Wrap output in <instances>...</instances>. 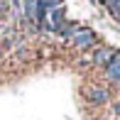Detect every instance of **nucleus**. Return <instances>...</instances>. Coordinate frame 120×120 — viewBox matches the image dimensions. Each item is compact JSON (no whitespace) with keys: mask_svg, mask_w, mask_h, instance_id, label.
Masks as SVG:
<instances>
[{"mask_svg":"<svg viewBox=\"0 0 120 120\" xmlns=\"http://www.w3.org/2000/svg\"><path fill=\"white\" fill-rule=\"evenodd\" d=\"M83 96L86 101L91 103V105H105V103H110V93H108L105 86H98V83H91L83 88Z\"/></svg>","mask_w":120,"mask_h":120,"instance_id":"7ed1b4c3","label":"nucleus"},{"mask_svg":"<svg viewBox=\"0 0 120 120\" xmlns=\"http://www.w3.org/2000/svg\"><path fill=\"white\" fill-rule=\"evenodd\" d=\"M118 54V49L115 47H108V44H98L93 52L88 54L91 56V64H93V66H101V69H105L108 64H110V59L115 56Z\"/></svg>","mask_w":120,"mask_h":120,"instance_id":"f03ea898","label":"nucleus"},{"mask_svg":"<svg viewBox=\"0 0 120 120\" xmlns=\"http://www.w3.org/2000/svg\"><path fill=\"white\" fill-rule=\"evenodd\" d=\"M105 10H108V15H110L113 20H118L120 22V0H105Z\"/></svg>","mask_w":120,"mask_h":120,"instance_id":"423d86ee","label":"nucleus"},{"mask_svg":"<svg viewBox=\"0 0 120 120\" xmlns=\"http://www.w3.org/2000/svg\"><path fill=\"white\" fill-rule=\"evenodd\" d=\"M79 30H81V25H79V22H71V20H66V25L61 27L59 37H61V39H66V42H71V39H74V34H76Z\"/></svg>","mask_w":120,"mask_h":120,"instance_id":"39448f33","label":"nucleus"},{"mask_svg":"<svg viewBox=\"0 0 120 120\" xmlns=\"http://www.w3.org/2000/svg\"><path fill=\"white\" fill-rule=\"evenodd\" d=\"M103 79H105L108 83H115V86H120V52H118L115 56L110 59V64H108V66L103 69Z\"/></svg>","mask_w":120,"mask_h":120,"instance_id":"20e7f679","label":"nucleus"},{"mask_svg":"<svg viewBox=\"0 0 120 120\" xmlns=\"http://www.w3.org/2000/svg\"><path fill=\"white\" fill-rule=\"evenodd\" d=\"M69 44L76 47V49H81V52H93V49L98 47V34H96V30H91V27H81Z\"/></svg>","mask_w":120,"mask_h":120,"instance_id":"f257e3e1","label":"nucleus"},{"mask_svg":"<svg viewBox=\"0 0 120 120\" xmlns=\"http://www.w3.org/2000/svg\"><path fill=\"white\" fill-rule=\"evenodd\" d=\"M113 115H115V118H120V103H118V101L113 103Z\"/></svg>","mask_w":120,"mask_h":120,"instance_id":"0eeeda50","label":"nucleus"}]
</instances>
